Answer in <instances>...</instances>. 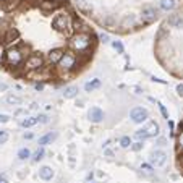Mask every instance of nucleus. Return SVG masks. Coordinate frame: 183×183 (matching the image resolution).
Returning a JSON list of instances; mask_svg holds the SVG:
<instances>
[{"mask_svg":"<svg viewBox=\"0 0 183 183\" xmlns=\"http://www.w3.org/2000/svg\"><path fill=\"white\" fill-rule=\"evenodd\" d=\"M159 109H160V112H162V115L165 118H169V114H167V109H165V106H162V104H159Z\"/></svg>","mask_w":183,"mask_h":183,"instance_id":"21","label":"nucleus"},{"mask_svg":"<svg viewBox=\"0 0 183 183\" xmlns=\"http://www.w3.org/2000/svg\"><path fill=\"white\" fill-rule=\"evenodd\" d=\"M28 157H31V151H29L28 148H23V149H20V151H18V159L24 160V159H28Z\"/></svg>","mask_w":183,"mask_h":183,"instance_id":"13","label":"nucleus"},{"mask_svg":"<svg viewBox=\"0 0 183 183\" xmlns=\"http://www.w3.org/2000/svg\"><path fill=\"white\" fill-rule=\"evenodd\" d=\"M76 94H78V88H76V86H68V88H65L63 97H65V99H72V97H75Z\"/></svg>","mask_w":183,"mask_h":183,"instance_id":"10","label":"nucleus"},{"mask_svg":"<svg viewBox=\"0 0 183 183\" xmlns=\"http://www.w3.org/2000/svg\"><path fill=\"white\" fill-rule=\"evenodd\" d=\"M141 170H144V172H152V165H151V164H141Z\"/></svg>","mask_w":183,"mask_h":183,"instance_id":"19","label":"nucleus"},{"mask_svg":"<svg viewBox=\"0 0 183 183\" xmlns=\"http://www.w3.org/2000/svg\"><path fill=\"white\" fill-rule=\"evenodd\" d=\"M37 122L47 123V122H49V117H47V115H39V117H37Z\"/></svg>","mask_w":183,"mask_h":183,"instance_id":"20","label":"nucleus"},{"mask_svg":"<svg viewBox=\"0 0 183 183\" xmlns=\"http://www.w3.org/2000/svg\"><path fill=\"white\" fill-rule=\"evenodd\" d=\"M175 154H177V167L183 175V118L178 123V131L175 136Z\"/></svg>","mask_w":183,"mask_h":183,"instance_id":"2","label":"nucleus"},{"mask_svg":"<svg viewBox=\"0 0 183 183\" xmlns=\"http://www.w3.org/2000/svg\"><path fill=\"white\" fill-rule=\"evenodd\" d=\"M24 138H26V139H31V138H32V133H26Z\"/></svg>","mask_w":183,"mask_h":183,"instance_id":"27","label":"nucleus"},{"mask_svg":"<svg viewBox=\"0 0 183 183\" xmlns=\"http://www.w3.org/2000/svg\"><path fill=\"white\" fill-rule=\"evenodd\" d=\"M7 122H8V115L0 114V123H7Z\"/></svg>","mask_w":183,"mask_h":183,"instance_id":"23","label":"nucleus"},{"mask_svg":"<svg viewBox=\"0 0 183 183\" xmlns=\"http://www.w3.org/2000/svg\"><path fill=\"white\" fill-rule=\"evenodd\" d=\"M100 39H102L104 42H109V36H107V34H102V36H100Z\"/></svg>","mask_w":183,"mask_h":183,"instance_id":"26","label":"nucleus"},{"mask_svg":"<svg viewBox=\"0 0 183 183\" xmlns=\"http://www.w3.org/2000/svg\"><path fill=\"white\" fill-rule=\"evenodd\" d=\"M7 102L13 106V104H20V102H21V99H20V97H16V96H13V94H10V96H7Z\"/></svg>","mask_w":183,"mask_h":183,"instance_id":"16","label":"nucleus"},{"mask_svg":"<svg viewBox=\"0 0 183 183\" xmlns=\"http://www.w3.org/2000/svg\"><path fill=\"white\" fill-rule=\"evenodd\" d=\"M0 183H8V182H7V180H5V178H3V177H2V175H0Z\"/></svg>","mask_w":183,"mask_h":183,"instance_id":"28","label":"nucleus"},{"mask_svg":"<svg viewBox=\"0 0 183 183\" xmlns=\"http://www.w3.org/2000/svg\"><path fill=\"white\" fill-rule=\"evenodd\" d=\"M120 146L122 148H130L131 146V139H130V136H123L120 139Z\"/></svg>","mask_w":183,"mask_h":183,"instance_id":"15","label":"nucleus"},{"mask_svg":"<svg viewBox=\"0 0 183 183\" xmlns=\"http://www.w3.org/2000/svg\"><path fill=\"white\" fill-rule=\"evenodd\" d=\"M156 52L167 72L183 78V7L160 26L156 36Z\"/></svg>","mask_w":183,"mask_h":183,"instance_id":"1","label":"nucleus"},{"mask_svg":"<svg viewBox=\"0 0 183 183\" xmlns=\"http://www.w3.org/2000/svg\"><path fill=\"white\" fill-rule=\"evenodd\" d=\"M102 118H104V112L100 110L99 107H92V109L89 110V120L91 122L99 123V122H102Z\"/></svg>","mask_w":183,"mask_h":183,"instance_id":"7","label":"nucleus"},{"mask_svg":"<svg viewBox=\"0 0 183 183\" xmlns=\"http://www.w3.org/2000/svg\"><path fill=\"white\" fill-rule=\"evenodd\" d=\"M7 139H8V133H7V131H0V144L7 143Z\"/></svg>","mask_w":183,"mask_h":183,"instance_id":"18","label":"nucleus"},{"mask_svg":"<svg viewBox=\"0 0 183 183\" xmlns=\"http://www.w3.org/2000/svg\"><path fill=\"white\" fill-rule=\"evenodd\" d=\"M159 134V125L156 122H149L144 128L138 130L136 134L134 136L138 138V139H146V138H154Z\"/></svg>","mask_w":183,"mask_h":183,"instance_id":"3","label":"nucleus"},{"mask_svg":"<svg viewBox=\"0 0 183 183\" xmlns=\"http://www.w3.org/2000/svg\"><path fill=\"white\" fill-rule=\"evenodd\" d=\"M55 136H57V133H47V134H44V136H41L39 138V144H41V148H44L46 144H49L52 143V141L55 139Z\"/></svg>","mask_w":183,"mask_h":183,"instance_id":"9","label":"nucleus"},{"mask_svg":"<svg viewBox=\"0 0 183 183\" xmlns=\"http://www.w3.org/2000/svg\"><path fill=\"white\" fill-rule=\"evenodd\" d=\"M141 148H143V143H141V141H139V143H134V144H131V149H133V151H139Z\"/></svg>","mask_w":183,"mask_h":183,"instance_id":"22","label":"nucleus"},{"mask_svg":"<svg viewBox=\"0 0 183 183\" xmlns=\"http://www.w3.org/2000/svg\"><path fill=\"white\" fill-rule=\"evenodd\" d=\"M39 177L42 178V180L49 182V180H52V177H54V170H52L50 167L44 165V167H41V169H39Z\"/></svg>","mask_w":183,"mask_h":183,"instance_id":"8","label":"nucleus"},{"mask_svg":"<svg viewBox=\"0 0 183 183\" xmlns=\"http://www.w3.org/2000/svg\"><path fill=\"white\" fill-rule=\"evenodd\" d=\"M112 46H114V49L118 52V54H123V46H122V42L120 41H115L114 44H112Z\"/></svg>","mask_w":183,"mask_h":183,"instance_id":"17","label":"nucleus"},{"mask_svg":"<svg viewBox=\"0 0 183 183\" xmlns=\"http://www.w3.org/2000/svg\"><path fill=\"white\" fill-rule=\"evenodd\" d=\"M44 86H46L44 83H36V84H34V88L37 89V91H42V89H44Z\"/></svg>","mask_w":183,"mask_h":183,"instance_id":"24","label":"nucleus"},{"mask_svg":"<svg viewBox=\"0 0 183 183\" xmlns=\"http://www.w3.org/2000/svg\"><path fill=\"white\" fill-rule=\"evenodd\" d=\"M177 92H178V96H183V84L177 86Z\"/></svg>","mask_w":183,"mask_h":183,"instance_id":"25","label":"nucleus"},{"mask_svg":"<svg viewBox=\"0 0 183 183\" xmlns=\"http://www.w3.org/2000/svg\"><path fill=\"white\" fill-rule=\"evenodd\" d=\"M130 118L134 122V123H144L148 120V110L144 107H134L130 112Z\"/></svg>","mask_w":183,"mask_h":183,"instance_id":"4","label":"nucleus"},{"mask_svg":"<svg viewBox=\"0 0 183 183\" xmlns=\"http://www.w3.org/2000/svg\"><path fill=\"white\" fill-rule=\"evenodd\" d=\"M44 154H46L44 148H39V149H37V151L34 152V156H32V160H34V162H39V160L44 157Z\"/></svg>","mask_w":183,"mask_h":183,"instance_id":"14","label":"nucleus"},{"mask_svg":"<svg viewBox=\"0 0 183 183\" xmlns=\"http://www.w3.org/2000/svg\"><path fill=\"white\" fill-rule=\"evenodd\" d=\"M178 0H160L159 2V8L160 12H172V10L177 8Z\"/></svg>","mask_w":183,"mask_h":183,"instance_id":"6","label":"nucleus"},{"mask_svg":"<svg viewBox=\"0 0 183 183\" xmlns=\"http://www.w3.org/2000/svg\"><path fill=\"white\" fill-rule=\"evenodd\" d=\"M36 123H37V117H31V118H24L21 122V126L23 128H29V126H34Z\"/></svg>","mask_w":183,"mask_h":183,"instance_id":"12","label":"nucleus"},{"mask_svg":"<svg viewBox=\"0 0 183 183\" xmlns=\"http://www.w3.org/2000/svg\"><path fill=\"white\" fill-rule=\"evenodd\" d=\"M97 88H100V80H92V81H89V83L84 84L86 92H91V91H94V89H97Z\"/></svg>","mask_w":183,"mask_h":183,"instance_id":"11","label":"nucleus"},{"mask_svg":"<svg viewBox=\"0 0 183 183\" xmlns=\"http://www.w3.org/2000/svg\"><path fill=\"white\" fill-rule=\"evenodd\" d=\"M167 162V154L164 151H154L151 154V164L156 167H162Z\"/></svg>","mask_w":183,"mask_h":183,"instance_id":"5","label":"nucleus"}]
</instances>
